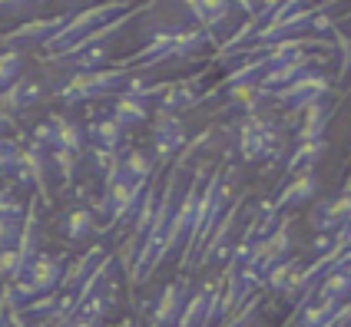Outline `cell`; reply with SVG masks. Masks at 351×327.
Masks as SVG:
<instances>
[{"label": "cell", "instance_id": "5b68a950", "mask_svg": "<svg viewBox=\"0 0 351 327\" xmlns=\"http://www.w3.org/2000/svg\"><path fill=\"white\" fill-rule=\"evenodd\" d=\"M318 189H322V182H318L315 169H305V172L292 175L289 185L275 195L272 209L275 212H289V209H295V205H305V202H312L315 195H318Z\"/></svg>", "mask_w": 351, "mask_h": 327}, {"label": "cell", "instance_id": "ac0fdd59", "mask_svg": "<svg viewBox=\"0 0 351 327\" xmlns=\"http://www.w3.org/2000/svg\"><path fill=\"white\" fill-rule=\"evenodd\" d=\"M34 142H37V146H43V149H53V146H57V119L40 122L37 129H34Z\"/></svg>", "mask_w": 351, "mask_h": 327}, {"label": "cell", "instance_id": "5bb4252c", "mask_svg": "<svg viewBox=\"0 0 351 327\" xmlns=\"http://www.w3.org/2000/svg\"><path fill=\"white\" fill-rule=\"evenodd\" d=\"M57 146L70 149V153H83L86 146V129L70 122V119H57Z\"/></svg>", "mask_w": 351, "mask_h": 327}, {"label": "cell", "instance_id": "52a82bcc", "mask_svg": "<svg viewBox=\"0 0 351 327\" xmlns=\"http://www.w3.org/2000/svg\"><path fill=\"white\" fill-rule=\"evenodd\" d=\"M199 93H195V79H182V83H169V90L156 99L162 113H182V109H193L199 103Z\"/></svg>", "mask_w": 351, "mask_h": 327}, {"label": "cell", "instance_id": "4fadbf2b", "mask_svg": "<svg viewBox=\"0 0 351 327\" xmlns=\"http://www.w3.org/2000/svg\"><path fill=\"white\" fill-rule=\"evenodd\" d=\"M119 169L130 175V179H149L156 169V159L146 153V149H133V153H119Z\"/></svg>", "mask_w": 351, "mask_h": 327}, {"label": "cell", "instance_id": "9a60e30c", "mask_svg": "<svg viewBox=\"0 0 351 327\" xmlns=\"http://www.w3.org/2000/svg\"><path fill=\"white\" fill-rule=\"evenodd\" d=\"M77 159L80 153H70V149H63V146H53L50 149V169L57 166V172L63 182H73L77 179Z\"/></svg>", "mask_w": 351, "mask_h": 327}, {"label": "cell", "instance_id": "2e32d148", "mask_svg": "<svg viewBox=\"0 0 351 327\" xmlns=\"http://www.w3.org/2000/svg\"><path fill=\"white\" fill-rule=\"evenodd\" d=\"M20 66H23V53L20 50H0V90L17 83Z\"/></svg>", "mask_w": 351, "mask_h": 327}, {"label": "cell", "instance_id": "7a4b0ae2", "mask_svg": "<svg viewBox=\"0 0 351 327\" xmlns=\"http://www.w3.org/2000/svg\"><path fill=\"white\" fill-rule=\"evenodd\" d=\"M123 10H130V0H106V3H90V7H83V10H77V14H70V20H66V23H63L57 34L43 43V47H47V50H53V53H60V50H66L73 40L83 37V34L97 30L99 23H106V20L119 17Z\"/></svg>", "mask_w": 351, "mask_h": 327}, {"label": "cell", "instance_id": "7c38bea8", "mask_svg": "<svg viewBox=\"0 0 351 327\" xmlns=\"http://www.w3.org/2000/svg\"><path fill=\"white\" fill-rule=\"evenodd\" d=\"M123 126H119L113 116H106V119H99V122H93L90 129H86V135L97 142V146H103V149H113V153H119V142H123Z\"/></svg>", "mask_w": 351, "mask_h": 327}, {"label": "cell", "instance_id": "e0dca14e", "mask_svg": "<svg viewBox=\"0 0 351 327\" xmlns=\"http://www.w3.org/2000/svg\"><path fill=\"white\" fill-rule=\"evenodd\" d=\"M47 0H0V14L10 17V14H37Z\"/></svg>", "mask_w": 351, "mask_h": 327}, {"label": "cell", "instance_id": "ffe728a7", "mask_svg": "<svg viewBox=\"0 0 351 327\" xmlns=\"http://www.w3.org/2000/svg\"><path fill=\"white\" fill-rule=\"evenodd\" d=\"M70 327H97V321H80L77 317V321H70Z\"/></svg>", "mask_w": 351, "mask_h": 327}, {"label": "cell", "instance_id": "30bf717a", "mask_svg": "<svg viewBox=\"0 0 351 327\" xmlns=\"http://www.w3.org/2000/svg\"><path fill=\"white\" fill-rule=\"evenodd\" d=\"M149 103H143V99L136 96H117V103H113V119H117L123 129H130V126H143L146 119H149Z\"/></svg>", "mask_w": 351, "mask_h": 327}, {"label": "cell", "instance_id": "ba28073f", "mask_svg": "<svg viewBox=\"0 0 351 327\" xmlns=\"http://www.w3.org/2000/svg\"><path fill=\"white\" fill-rule=\"evenodd\" d=\"M302 268H305L302 261H289V258H282V261L272 265L269 274H265V288L272 291V294H285V298H292L295 281H298V271Z\"/></svg>", "mask_w": 351, "mask_h": 327}, {"label": "cell", "instance_id": "277c9868", "mask_svg": "<svg viewBox=\"0 0 351 327\" xmlns=\"http://www.w3.org/2000/svg\"><path fill=\"white\" fill-rule=\"evenodd\" d=\"M186 146V126L176 113L156 109V166L162 169L166 162H173V155Z\"/></svg>", "mask_w": 351, "mask_h": 327}, {"label": "cell", "instance_id": "8fae6325", "mask_svg": "<svg viewBox=\"0 0 351 327\" xmlns=\"http://www.w3.org/2000/svg\"><path fill=\"white\" fill-rule=\"evenodd\" d=\"M63 235L70 241H80V245L90 235H97V215H93V209H73V212L63 218Z\"/></svg>", "mask_w": 351, "mask_h": 327}, {"label": "cell", "instance_id": "6da1fadb", "mask_svg": "<svg viewBox=\"0 0 351 327\" xmlns=\"http://www.w3.org/2000/svg\"><path fill=\"white\" fill-rule=\"evenodd\" d=\"M133 66H103V70H90V73H70L63 79V86H57V96L63 103H86V99L113 96L126 86V79L133 77Z\"/></svg>", "mask_w": 351, "mask_h": 327}, {"label": "cell", "instance_id": "8992f818", "mask_svg": "<svg viewBox=\"0 0 351 327\" xmlns=\"http://www.w3.org/2000/svg\"><path fill=\"white\" fill-rule=\"evenodd\" d=\"M186 294H189V285L179 278V281H169L162 294H159L156 308H153V317H149V327H176L179 314L186 308Z\"/></svg>", "mask_w": 351, "mask_h": 327}, {"label": "cell", "instance_id": "3957f363", "mask_svg": "<svg viewBox=\"0 0 351 327\" xmlns=\"http://www.w3.org/2000/svg\"><path fill=\"white\" fill-rule=\"evenodd\" d=\"M332 93V83L322 77V73H302L298 79H292L289 86H278L272 90L269 96L282 99V103H289L295 113H302V109H308L315 103H322V99Z\"/></svg>", "mask_w": 351, "mask_h": 327}, {"label": "cell", "instance_id": "d6986e66", "mask_svg": "<svg viewBox=\"0 0 351 327\" xmlns=\"http://www.w3.org/2000/svg\"><path fill=\"white\" fill-rule=\"evenodd\" d=\"M338 73H341V79L351 73V43L345 47V50H341V66H338Z\"/></svg>", "mask_w": 351, "mask_h": 327}, {"label": "cell", "instance_id": "9c48e42d", "mask_svg": "<svg viewBox=\"0 0 351 327\" xmlns=\"http://www.w3.org/2000/svg\"><path fill=\"white\" fill-rule=\"evenodd\" d=\"M103 258H106V248H103V245H93V248L86 251L83 258H77L70 268L63 271V281H60V288H63V291H73L77 285H83V281L90 278V271L97 268Z\"/></svg>", "mask_w": 351, "mask_h": 327}]
</instances>
